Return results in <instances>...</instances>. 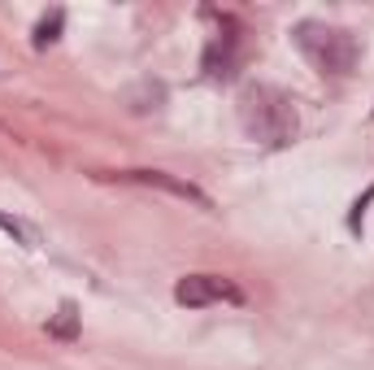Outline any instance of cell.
<instances>
[{
    "instance_id": "1",
    "label": "cell",
    "mask_w": 374,
    "mask_h": 370,
    "mask_svg": "<svg viewBox=\"0 0 374 370\" xmlns=\"http://www.w3.org/2000/svg\"><path fill=\"white\" fill-rule=\"evenodd\" d=\"M239 126L248 131V140L266 144V149H283L300 131L296 101L274 83H248L239 92Z\"/></svg>"
},
{
    "instance_id": "2",
    "label": "cell",
    "mask_w": 374,
    "mask_h": 370,
    "mask_svg": "<svg viewBox=\"0 0 374 370\" xmlns=\"http://www.w3.org/2000/svg\"><path fill=\"white\" fill-rule=\"evenodd\" d=\"M291 44L300 48V57L327 78H348L357 57H362V44H357L352 31L331 26V22H296L291 26Z\"/></svg>"
},
{
    "instance_id": "3",
    "label": "cell",
    "mask_w": 374,
    "mask_h": 370,
    "mask_svg": "<svg viewBox=\"0 0 374 370\" xmlns=\"http://www.w3.org/2000/svg\"><path fill=\"white\" fill-rule=\"evenodd\" d=\"M96 179H113V183H131V187H148V192H166L174 201H187L196 209H214V201L205 192L183 179V174H166V170H118V174H96Z\"/></svg>"
},
{
    "instance_id": "4",
    "label": "cell",
    "mask_w": 374,
    "mask_h": 370,
    "mask_svg": "<svg viewBox=\"0 0 374 370\" xmlns=\"http://www.w3.org/2000/svg\"><path fill=\"white\" fill-rule=\"evenodd\" d=\"M174 301L187 310H205V305H239L244 287L226 275H183L174 283Z\"/></svg>"
},
{
    "instance_id": "5",
    "label": "cell",
    "mask_w": 374,
    "mask_h": 370,
    "mask_svg": "<svg viewBox=\"0 0 374 370\" xmlns=\"http://www.w3.org/2000/svg\"><path fill=\"white\" fill-rule=\"evenodd\" d=\"M235 66H239V35H222L218 31L205 48V74L209 78H231Z\"/></svg>"
},
{
    "instance_id": "6",
    "label": "cell",
    "mask_w": 374,
    "mask_h": 370,
    "mask_svg": "<svg viewBox=\"0 0 374 370\" xmlns=\"http://www.w3.org/2000/svg\"><path fill=\"white\" fill-rule=\"evenodd\" d=\"M122 101H126V109H131V114H148V109H161V101H166V87L153 83V78H144L139 87L122 92Z\"/></svg>"
},
{
    "instance_id": "7",
    "label": "cell",
    "mask_w": 374,
    "mask_h": 370,
    "mask_svg": "<svg viewBox=\"0 0 374 370\" xmlns=\"http://www.w3.org/2000/svg\"><path fill=\"white\" fill-rule=\"evenodd\" d=\"M0 231H9L22 249H40V244H44L40 227H31V222H26V218H18V214H0Z\"/></svg>"
},
{
    "instance_id": "8",
    "label": "cell",
    "mask_w": 374,
    "mask_h": 370,
    "mask_svg": "<svg viewBox=\"0 0 374 370\" xmlns=\"http://www.w3.org/2000/svg\"><path fill=\"white\" fill-rule=\"evenodd\" d=\"M48 335H57V340H74V335H78V310H74L70 301L61 305V314L48 323Z\"/></svg>"
},
{
    "instance_id": "9",
    "label": "cell",
    "mask_w": 374,
    "mask_h": 370,
    "mask_svg": "<svg viewBox=\"0 0 374 370\" xmlns=\"http://www.w3.org/2000/svg\"><path fill=\"white\" fill-rule=\"evenodd\" d=\"M61 22H66V13L61 9H53L48 18H40V26H35V48H48L57 40V31H61Z\"/></svg>"
}]
</instances>
